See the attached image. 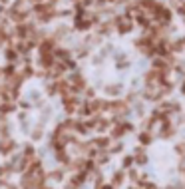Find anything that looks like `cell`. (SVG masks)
<instances>
[{
	"mask_svg": "<svg viewBox=\"0 0 185 189\" xmlns=\"http://www.w3.org/2000/svg\"><path fill=\"white\" fill-rule=\"evenodd\" d=\"M116 24H117V30H120L121 34H126V32L131 30V20H130V18L120 16V18H116Z\"/></svg>",
	"mask_w": 185,
	"mask_h": 189,
	"instance_id": "1",
	"label": "cell"
},
{
	"mask_svg": "<svg viewBox=\"0 0 185 189\" xmlns=\"http://www.w3.org/2000/svg\"><path fill=\"white\" fill-rule=\"evenodd\" d=\"M4 56H6V60H10L8 64H16V58H18V52L12 48V46H8L6 52H4Z\"/></svg>",
	"mask_w": 185,
	"mask_h": 189,
	"instance_id": "2",
	"label": "cell"
}]
</instances>
